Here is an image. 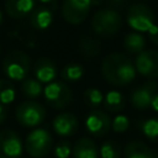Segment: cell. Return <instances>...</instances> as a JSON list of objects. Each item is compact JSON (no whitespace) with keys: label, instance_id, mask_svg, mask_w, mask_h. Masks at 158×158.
Masks as SVG:
<instances>
[{"label":"cell","instance_id":"cell-1","mask_svg":"<svg viewBox=\"0 0 158 158\" xmlns=\"http://www.w3.org/2000/svg\"><path fill=\"white\" fill-rule=\"evenodd\" d=\"M101 74L104 79L115 86H125L136 78L133 62L123 53L112 52L104 57L101 62Z\"/></svg>","mask_w":158,"mask_h":158},{"label":"cell","instance_id":"cell-2","mask_svg":"<svg viewBox=\"0 0 158 158\" xmlns=\"http://www.w3.org/2000/svg\"><path fill=\"white\" fill-rule=\"evenodd\" d=\"M1 68L9 80H25L31 69V58L26 52L14 49L4 58Z\"/></svg>","mask_w":158,"mask_h":158},{"label":"cell","instance_id":"cell-3","mask_svg":"<svg viewBox=\"0 0 158 158\" xmlns=\"http://www.w3.org/2000/svg\"><path fill=\"white\" fill-rule=\"evenodd\" d=\"M122 25V19L118 11L109 7L99 9L91 19V27L94 32L101 37L115 36Z\"/></svg>","mask_w":158,"mask_h":158},{"label":"cell","instance_id":"cell-4","mask_svg":"<svg viewBox=\"0 0 158 158\" xmlns=\"http://www.w3.org/2000/svg\"><path fill=\"white\" fill-rule=\"evenodd\" d=\"M154 12L153 10L142 4V2H137L131 5L127 9L126 12V21L127 25L136 32H148L149 28L154 25Z\"/></svg>","mask_w":158,"mask_h":158},{"label":"cell","instance_id":"cell-5","mask_svg":"<svg viewBox=\"0 0 158 158\" xmlns=\"http://www.w3.org/2000/svg\"><path fill=\"white\" fill-rule=\"evenodd\" d=\"M53 146V139L51 133L46 128H35L31 131L25 141V149L32 158L46 157Z\"/></svg>","mask_w":158,"mask_h":158},{"label":"cell","instance_id":"cell-6","mask_svg":"<svg viewBox=\"0 0 158 158\" xmlns=\"http://www.w3.org/2000/svg\"><path fill=\"white\" fill-rule=\"evenodd\" d=\"M16 121L23 127H36L46 118V109L37 101H23L15 111Z\"/></svg>","mask_w":158,"mask_h":158},{"label":"cell","instance_id":"cell-7","mask_svg":"<svg viewBox=\"0 0 158 158\" xmlns=\"http://www.w3.org/2000/svg\"><path fill=\"white\" fill-rule=\"evenodd\" d=\"M43 95L47 104L56 110L67 107L73 100L72 89L65 81L62 80L47 84L43 89Z\"/></svg>","mask_w":158,"mask_h":158},{"label":"cell","instance_id":"cell-8","mask_svg":"<svg viewBox=\"0 0 158 158\" xmlns=\"http://www.w3.org/2000/svg\"><path fill=\"white\" fill-rule=\"evenodd\" d=\"M91 9L90 0H64L62 16L70 25H79L85 21Z\"/></svg>","mask_w":158,"mask_h":158},{"label":"cell","instance_id":"cell-9","mask_svg":"<svg viewBox=\"0 0 158 158\" xmlns=\"http://www.w3.org/2000/svg\"><path fill=\"white\" fill-rule=\"evenodd\" d=\"M135 68L138 74L151 80L158 78V51L144 49L136 56Z\"/></svg>","mask_w":158,"mask_h":158},{"label":"cell","instance_id":"cell-10","mask_svg":"<svg viewBox=\"0 0 158 158\" xmlns=\"http://www.w3.org/2000/svg\"><path fill=\"white\" fill-rule=\"evenodd\" d=\"M23 143L21 137L14 130L0 131V158H20L22 156Z\"/></svg>","mask_w":158,"mask_h":158},{"label":"cell","instance_id":"cell-11","mask_svg":"<svg viewBox=\"0 0 158 158\" xmlns=\"http://www.w3.org/2000/svg\"><path fill=\"white\" fill-rule=\"evenodd\" d=\"M157 89L158 84L156 80H148L142 85L137 86L136 89H133L130 96L132 106L138 110H146L151 107L152 100L157 94Z\"/></svg>","mask_w":158,"mask_h":158},{"label":"cell","instance_id":"cell-12","mask_svg":"<svg viewBox=\"0 0 158 158\" xmlns=\"http://www.w3.org/2000/svg\"><path fill=\"white\" fill-rule=\"evenodd\" d=\"M86 131L95 137H102L111 130V118L107 112L94 109L85 118Z\"/></svg>","mask_w":158,"mask_h":158},{"label":"cell","instance_id":"cell-13","mask_svg":"<svg viewBox=\"0 0 158 158\" xmlns=\"http://www.w3.org/2000/svg\"><path fill=\"white\" fill-rule=\"evenodd\" d=\"M52 127L58 136L69 137L77 132V130L79 127V122H78V118L73 114L62 112L53 118Z\"/></svg>","mask_w":158,"mask_h":158},{"label":"cell","instance_id":"cell-14","mask_svg":"<svg viewBox=\"0 0 158 158\" xmlns=\"http://www.w3.org/2000/svg\"><path fill=\"white\" fill-rule=\"evenodd\" d=\"M33 73H35V78L41 84H49L57 77V65L52 59L47 57H42L37 59V62L35 63Z\"/></svg>","mask_w":158,"mask_h":158},{"label":"cell","instance_id":"cell-15","mask_svg":"<svg viewBox=\"0 0 158 158\" xmlns=\"http://www.w3.org/2000/svg\"><path fill=\"white\" fill-rule=\"evenodd\" d=\"M6 14L12 19H22L30 15L35 9V0H5Z\"/></svg>","mask_w":158,"mask_h":158},{"label":"cell","instance_id":"cell-16","mask_svg":"<svg viewBox=\"0 0 158 158\" xmlns=\"http://www.w3.org/2000/svg\"><path fill=\"white\" fill-rule=\"evenodd\" d=\"M52 21H53V11L44 5L33 9V11L30 14V23L35 30L38 31L47 30L52 25Z\"/></svg>","mask_w":158,"mask_h":158},{"label":"cell","instance_id":"cell-17","mask_svg":"<svg viewBox=\"0 0 158 158\" xmlns=\"http://www.w3.org/2000/svg\"><path fill=\"white\" fill-rule=\"evenodd\" d=\"M73 158H99V151L95 142L89 137L79 138L72 149Z\"/></svg>","mask_w":158,"mask_h":158},{"label":"cell","instance_id":"cell-18","mask_svg":"<svg viewBox=\"0 0 158 158\" xmlns=\"http://www.w3.org/2000/svg\"><path fill=\"white\" fill-rule=\"evenodd\" d=\"M125 158H158V156L142 141H131L123 151Z\"/></svg>","mask_w":158,"mask_h":158},{"label":"cell","instance_id":"cell-19","mask_svg":"<svg viewBox=\"0 0 158 158\" xmlns=\"http://www.w3.org/2000/svg\"><path fill=\"white\" fill-rule=\"evenodd\" d=\"M78 48H79V52L81 53V56L86 59H90V58H94L96 57L101 49H102V44H101V41L95 38V37H91V36H84L79 40L78 42Z\"/></svg>","mask_w":158,"mask_h":158},{"label":"cell","instance_id":"cell-20","mask_svg":"<svg viewBox=\"0 0 158 158\" xmlns=\"http://www.w3.org/2000/svg\"><path fill=\"white\" fill-rule=\"evenodd\" d=\"M123 48L126 49V52L132 53V54H138L142 51H144L146 48V38L142 33L132 31L128 32L125 37H123Z\"/></svg>","mask_w":158,"mask_h":158},{"label":"cell","instance_id":"cell-21","mask_svg":"<svg viewBox=\"0 0 158 158\" xmlns=\"http://www.w3.org/2000/svg\"><path fill=\"white\" fill-rule=\"evenodd\" d=\"M104 107L109 112H120L126 106V99L122 93L117 90H110L104 96Z\"/></svg>","mask_w":158,"mask_h":158},{"label":"cell","instance_id":"cell-22","mask_svg":"<svg viewBox=\"0 0 158 158\" xmlns=\"http://www.w3.org/2000/svg\"><path fill=\"white\" fill-rule=\"evenodd\" d=\"M84 75V68L81 64L78 63H68L60 70V77L64 81L75 83L80 80Z\"/></svg>","mask_w":158,"mask_h":158},{"label":"cell","instance_id":"cell-23","mask_svg":"<svg viewBox=\"0 0 158 158\" xmlns=\"http://www.w3.org/2000/svg\"><path fill=\"white\" fill-rule=\"evenodd\" d=\"M21 93L28 99H36L43 93V88L36 78H26L25 80H22Z\"/></svg>","mask_w":158,"mask_h":158},{"label":"cell","instance_id":"cell-24","mask_svg":"<svg viewBox=\"0 0 158 158\" xmlns=\"http://www.w3.org/2000/svg\"><path fill=\"white\" fill-rule=\"evenodd\" d=\"M16 98V89L11 80L7 78L0 79V104L9 105L11 104Z\"/></svg>","mask_w":158,"mask_h":158},{"label":"cell","instance_id":"cell-25","mask_svg":"<svg viewBox=\"0 0 158 158\" xmlns=\"http://www.w3.org/2000/svg\"><path fill=\"white\" fill-rule=\"evenodd\" d=\"M83 100L86 106L96 109L104 102V95L98 88H88L83 94Z\"/></svg>","mask_w":158,"mask_h":158},{"label":"cell","instance_id":"cell-26","mask_svg":"<svg viewBox=\"0 0 158 158\" xmlns=\"http://www.w3.org/2000/svg\"><path fill=\"white\" fill-rule=\"evenodd\" d=\"M141 130L149 141L158 143V116L143 121L141 125Z\"/></svg>","mask_w":158,"mask_h":158},{"label":"cell","instance_id":"cell-27","mask_svg":"<svg viewBox=\"0 0 158 158\" xmlns=\"http://www.w3.org/2000/svg\"><path fill=\"white\" fill-rule=\"evenodd\" d=\"M99 154L101 158H121V148L116 141L109 139L105 141L99 149Z\"/></svg>","mask_w":158,"mask_h":158},{"label":"cell","instance_id":"cell-28","mask_svg":"<svg viewBox=\"0 0 158 158\" xmlns=\"http://www.w3.org/2000/svg\"><path fill=\"white\" fill-rule=\"evenodd\" d=\"M130 127V120L126 115H116L114 120H111V128L116 133H123Z\"/></svg>","mask_w":158,"mask_h":158},{"label":"cell","instance_id":"cell-29","mask_svg":"<svg viewBox=\"0 0 158 158\" xmlns=\"http://www.w3.org/2000/svg\"><path fill=\"white\" fill-rule=\"evenodd\" d=\"M72 154V146L68 141H60L54 147L56 158H68Z\"/></svg>","mask_w":158,"mask_h":158},{"label":"cell","instance_id":"cell-30","mask_svg":"<svg viewBox=\"0 0 158 158\" xmlns=\"http://www.w3.org/2000/svg\"><path fill=\"white\" fill-rule=\"evenodd\" d=\"M105 2L107 4L109 9H114L116 11H118L128 4V0H105Z\"/></svg>","mask_w":158,"mask_h":158},{"label":"cell","instance_id":"cell-31","mask_svg":"<svg viewBox=\"0 0 158 158\" xmlns=\"http://www.w3.org/2000/svg\"><path fill=\"white\" fill-rule=\"evenodd\" d=\"M147 33H148V38H149V41H151L153 44L158 46V25L154 23V25L149 28V31H148Z\"/></svg>","mask_w":158,"mask_h":158},{"label":"cell","instance_id":"cell-32","mask_svg":"<svg viewBox=\"0 0 158 158\" xmlns=\"http://www.w3.org/2000/svg\"><path fill=\"white\" fill-rule=\"evenodd\" d=\"M6 116H7V111H6L5 106L2 104H0V125L6 120Z\"/></svg>","mask_w":158,"mask_h":158},{"label":"cell","instance_id":"cell-33","mask_svg":"<svg viewBox=\"0 0 158 158\" xmlns=\"http://www.w3.org/2000/svg\"><path fill=\"white\" fill-rule=\"evenodd\" d=\"M151 107L153 109V111L158 112V93L154 95V98L152 100V104H151Z\"/></svg>","mask_w":158,"mask_h":158},{"label":"cell","instance_id":"cell-34","mask_svg":"<svg viewBox=\"0 0 158 158\" xmlns=\"http://www.w3.org/2000/svg\"><path fill=\"white\" fill-rule=\"evenodd\" d=\"M90 2H91V6H101L105 2V0H90Z\"/></svg>","mask_w":158,"mask_h":158},{"label":"cell","instance_id":"cell-35","mask_svg":"<svg viewBox=\"0 0 158 158\" xmlns=\"http://www.w3.org/2000/svg\"><path fill=\"white\" fill-rule=\"evenodd\" d=\"M40 2H42V4H52V2H56V0H38Z\"/></svg>","mask_w":158,"mask_h":158},{"label":"cell","instance_id":"cell-36","mask_svg":"<svg viewBox=\"0 0 158 158\" xmlns=\"http://www.w3.org/2000/svg\"><path fill=\"white\" fill-rule=\"evenodd\" d=\"M2 21V14H1V10H0V22Z\"/></svg>","mask_w":158,"mask_h":158}]
</instances>
